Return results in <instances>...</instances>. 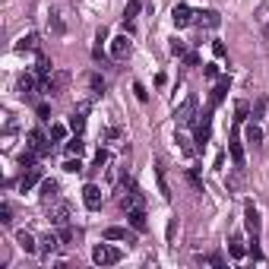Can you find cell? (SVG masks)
<instances>
[{"mask_svg": "<svg viewBox=\"0 0 269 269\" xmlns=\"http://www.w3.org/2000/svg\"><path fill=\"white\" fill-rule=\"evenodd\" d=\"M171 54H184V41H178V38L171 41Z\"/></svg>", "mask_w": 269, "mask_h": 269, "instance_id": "obj_45", "label": "cell"}, {"mask_svg": "<svg viewBox=\"0 0 269 269\" xmlns=\"http://www.w3.org/2000/svg\"><path fill=\"white\" fill-rule=\"evenodd\" d=\"M250 254H254V260H263V250H260V238H250Z\"/></svg>", "mask_w": 269, "mask_h": 269, "instance_id": "obj_37", "label": "cell"}, {"mask_svg": "<svg viewBox=\"0 0 269 269\" xmlns=\"http://www.w3.org/2000/svg\"><path fill=\"white\" fill-rule=\"evenodd\" d=\"M35 89H38V76L35 73H25L22 80H19V92L29 98V95H35Z\"/></svg>", "mask_w": 269, "mask_h": 269, "instance_id": "obj_16", "label": "cell"}, {"mask_svg": "<svg viewBox=\"0 0 269 269\" xmlns=\"http://www.w3.org/2000/svg\"><path fill=\"white\" fill-rule=\"evenodd\" d=\"M228 89H231V80H228V76H222V80L215 83L212 95H209V108H219L222 101H225V95H228Z\"/></svg>", "mask_w": 269, "mask_h": 269, "instance_id": "obj_4", "label": "cell"}, {"mask_svg": "<svg viewBox=\"0 0 269 269\" xmlns=\"http://www.w3.org/2000/svg\"><path fill=\"white\" fill-rule=\"evenodd\" d=\"M35 159H38V152H32V149H29V152H22V155H19V165H22V168H32V165H35Z\"/></svg>", "mask_w": 269, "mask_h": 269, "instance_id": "obj_30", "label": "cell"}, {"mask_svg": "<svg viewBox=\"0 0 269 269\" xmlns=\"http://www.w3.org/2000/svg\"><path fill=\"white\" fill-rule=\"evenodd\" d=\"M60 241H64V244H70V241H73V231L67 228V225H64V228H60Z\"/></svg>", "mask_w": 269, "mask_h": 269, "instance_id": "obj_44", "label": "cell"}, {"mask_svg": "<svg viewBox=\"0 0 269 269\" xmlns=\"http://www.w3.org/2000/svg\"><path fill=\"white\" fill-rule=\"evenodd\" d=\"M175 120L180 127H190L196 120V95H187L184 101H180V108L175 111Z\"/></svg>", "mask_w": 269, "mask_h": 269, "instance_id": "obj_1", "label": "cell"}, {"mask_svg": "<svg viewBox=\"0 0 269 269\" xmlns=\"http://www.w3.org/2000/svg\"><path fill=\"white\" fill-rule=\"evenodd\" d=\"M133 92H136V98H140V101H146V98H149V92L143 89V83H133Z\"/></svg>", "mask_w": 269, "mask_h": 269, "instance_id": "obj_39", "label": "cell"}, {"mask_svg": "<svg viewBox=\"0 0 269 269\" xmlns=\"http://www.w3.org/2000/svg\"><path fill=\"white\" fill-rule=\"evenodd\" d=\"M206 76H209V80H215V76H219V67L209 64V67H206Z\"/></svg>", "mask_w": 269, "mask_h": 269, "instance_id": "obj_46", "label": "cell"}, {"mask_svg": "<svg viewBox=\"0 0 269 269\" xmlns=\"http://www.w3.org/2000/svg\"><path fill=\"white\" fill-rule=\"evenodd\" d=\"M83 149H86L83 140H70V143H67V152H70V155H83Z\"/></svg>", "mask_w": 269, "mask_h": 269, "instance_id": "obj_34", "label": "cell"}, {"mask_svg": "<svg viewBox=\"0 0 269 269\" xmlns=\"http://www.w3.org/2000/svg\"><path fill=\"white\" fill-rule=\"evenodd\" d=\"M48 114H51V108L45 105V101H41V105H38V117H48Z\"/></svg>", "mask_w": 269, "mask_h": 269, "instance_id": "obj_48", "label": "cell"}, {"mask_svg": "<svg viewBox=\"0 0 269 269\" xmlns=\"http://www.w3.org/2000/svg\"><path fill=\"white\" fill-rule=\"evenodd\" d=\"M64 136H67V127H64V124H54V127H51V140H54V143H60Z\"/></svg>", "mask_w": 269, "mask_h": 269, "instance_id": "obj_32", "label": "cell"}, {"mask_svg": "<svg viewBox=\"0 0 269 269\" xmlns=\"http://www.w3.org/2000/svg\"><path fill=\"white\" fill-rule=\"evenodd\" d=\"M178 143H180V152H184V155H193V146H190V140H184V136H178Z\"/></svg>", "mask_w": 269, "mask_h": 269, "instance_id": "obj_40", "label": "cell"}, {"mask_svg": "<svg viewBox=\"0 0 269 269\" xmlns=\"http://www.w3.org/2000/svg\"><path fill=\"white\" fill-rule=\"evenodd\" d=\"M105 241H127V244H133V238H130L127 228H120V225H111V228H105Z\"/></svg>", "mask_w": 269, "mask_h": 269, "instance_id": "obj_20", "label": "cell"}, {"mask_svg": "<svg viewBox=\"0 0 269 269\" xmlns=\"http://www.w3.org/2000/svg\"><path fill=\"white\" fill-rule=\"evenodd\" d=\"M83 203H86V209H98V206H101V187L86 184L83 187Z\"/></svg>", "mask_w": 269, "mask_h": 269, "instance_id": "obj_8", "label": "cell"}, {"mask_svg": "<svg viewBox=\"0 0 269 269\" xmlns=\"http://www.w3.org/2000/svg\"><path fill=\"white\" fill-rule=\"evenodd\" d=\"M60 193V187H57V180H41V199H45V203L51 206V203H57V196Z\"/></svg>", "mask_w": 269, "mask_h": 269, "instance_id": "obj_15", "label": "cell"}, {"mask_svg": "<svg viewBox=\"0 0 269 269\" xmlns=\"http://www.w3.org/2000/svg\"><path fill=\"white\" fill-rule=\"evenodd\" d=\"M155 178H159V193H162L165 199H171V187H168V180H165V171H162V168L155 171Z\"/></svg>", "mask_w": 269, "mask_h": 269, "instance_id": "obj_28", "label": "cell"}, {"mask_svg": "<svg viewBox=\"0 0 269 269\" xmlns=\"http://www.w3.org/2000/svg\"><path fill=\"white\" fill-rule=\"evenodd\" d=\"M86 111H89V101H83V105L73 111V117H70V130H73V133H83V127H86Z\"/></svg>", "mask_w": 269, "mask_h": 269, "instance_id": "obj_13", "label": "cell"}, {"mask_svg": "<svg viewBox=\"0 0 269 269\" xmlns=\"http://www.w3.org/2000/svg\"><path fill=\"white\" fill-rule=\"evenodd\" d=\"M193 10H190V6L187 3H178L175 6V10H171V19H175V25H178V29H184V25H190V22H193Z\"/></svg>", "mask_w": 269, "mask_h": 269, "instance_id": "obj_5", "label": "cell"}, {"mask_svg": "<svg viewBox=\"0 0 269 269\" xmlns=\"http://www.w3.org/2000/svg\"><path fill=\"white\" fill-rule=\"evenodd\" d=\"M89 86H92V95H101V92H105V80H101L98 73L89 76Z\"/></svg>", "mask_w": 269, "mask_h": 269, "instance_id": "obj_29", "label": "cell"}, {"mask_svg": "<svg viewBox=\"0 0 269 269\" xmlns=\"http://www.w3.org/2000/svg\"><path fill=\"white\" fill-rule=\"evenodd\" d=\"M127 219H130V225H133L136 231H146V228H149V222H146V209H130Z\"/></svg>", "mask_w": 269, "mask_h": 269, "instance_id": "obj_19", "label": "cell"}, {"mask_svg": "<svg viewBox=\"0 0 269 269\" xmlns=\"http://www.w3.org/2000/svg\"><path fill=\"white\" fill-rule=\"evenodd\" d=\"M51 222H54L57 228H64V225L70 222V206L60 203V199H57V203H51Z\"/></svg>", "mask_w": 269, "mask_h": 269, "instance_id": "obj_6", "label": "cell"}, {"mask_svg": "<svg viewBox=\"0 0 269 269\" xmlns=\"http://www.w3.org/2000/svg\"><path fill=\"white\" fill-rule=\"evenodd\" d=\"M244 136H247V143H250V146H260V143H263V130H260L257 124H247Z\"/></svg>", "mask_w": 269, "mask_h": 269, "instance_id": "obj_24", "label": "cell"}, {"mask_svg": "<svg viewBox=\"0 0 269 269\" xmlns=\"http://www.w3.org/2000/svg\"><path fill=\"white\" fill-rule=\"evenodd\" d=\"M35 76H38L41 83H45L48 76H51V60H48L45 54H41V51H38V64H35Z\"/></svg>", "mask_w": 269, "mask_h": 269, "instance_id": "obj_22", "label": "cell"}, {"mask_svg": "<svg viewBox=\"0 0 269 269\" xmlns=\"http://www.w3.org/2000/svg\"><path fill=\"white\" fill-rule=\"evenodd\" d=\"M64 171H70V175H76V171H83V165H80V155H76V159H67V162H64Z\"/></svg>", "mask_w": 269, "mask_h": 269, "instance_id": "obj_33", "label": "cell"}, {"mask_svg": "<svg viewBox=\"0 0 269 269\" xmlns=\"http://www.w3.org/2000/svg\"><path fill=\"white\" fill-rule=\"evenodd\" d=\"M29 149L38 152V155H48L51 152V146L45 143V133H41V130H32V133H29Z\"/></svg>", "mask_w": 269, "mask_h": 269, "instance_id": "obj_10", "label": "cell"}, {"mask_svg": "<svg viewBox=\"0 0 269 269\" xmlns=\"http://www.w3.org/2000/svg\"><path fill=\"white\" fill-rule=\"evenodd\" d=\"M263 111H266V98H257V105H254V117H263Z\"/></svg>", "mask_w": 269, "mask_h": 269, "instance_id": "obj_41", "label": "cell"}, {"mask_svg": "<svg viewBox=\"0 0 269 269\" xmlns=\"http://www.w3.org/2000/svg\"><path fill=\"white\" fill-rule=\"evenodd\" d=\"M41 180V168H35V165H32V168H25V175L19 178V190L25 193V190H32Z\"/></svg>", "mask_w": 269, "mask_h": 269, "instance_id": "obj_11", "label": "cell"}, {"mask_svg": "<svg viewBox=\"0 0 269 269\" xmlns=\"http://www.w3.org/2000/svg\"><path fill=\"white\" fill-rule=\"evenodd\" d=\"M212 54L215 57H225V54H228V48H225L222 41H212Z\"/></svg>", "mask_w": 269, "mask_h": 269, "instance_id": "obj_38", "label": "cell"}, {"mask_svg": "<svg viewBox=\"0 0 269 269\" xmlns=\"http://www.w3.org/2000/svg\"><path fill=\"white\" fill-rule=\"evenodd\" d=\"M120 206H124V209L130 212V209H143V193H140V187L136 184H130V193L120 199Z\"/></svg>", "mask_w": 269, "mask_h": 269, "instance_id": "obj_9", "label": "cell"}, {"mask_svg": "<svg viewBox=\"0 0 269 269\" xmlns=\"http://www.w3.org/2000/svg\"><path fill=\"white\" fill-rule=\"evenodd\" d=\"M209 133H212V108L206 111L203 120L196 124V143H199V146H206V143H209Z\"/></svg>", "mask_w": 269, "mask_h": 269, "instance_id": "obj_7", "label": "cell"}, {"mask_svg": "<svg viewBox=\"0 0 269 269\" xmlns=\"http://www.w3.org/2000/svg\"><path fill=\"white\" fill-rule=\"evenodd\" d=\"M244 225H247L250 238H260V228H263V222H260V209H257L254 203L244 206Z\"/></svg>", "mask_w": 269, "mask_h": 269, "instance_id": "obj_3", "label": "cell"}, {"mask_svg": "<svg viewBox=\"0 0 269 269\" xmlns=\"http://www.w3.org/2000/svg\"><path fill=\"white\" fill-rule=\"evenodd\" d=\"M130 48H133V45H130L127 35H117L114 41H111V54H114V60H124L130 54Z\"/></svg>", "mask_w": 269, "mask_h": 269, "instance_id": "obj_12", "label": "cell"}, {"mask_svg": "<svg viewBox=\"0 0 269 269\" xmlns=\"http://www.w3.org/2000/svg\"><path fill=\"white\" fill-rule=\"evenodd\" d=\"M175 231H178V219H171V222H168V241L175 238Z\"/></svg>", "mask_w": 269, "mask_h": 269, "instance_id": "obj_47", "label": "cell"}, {"mask_svg": "<svg viewBox=\"0 0 269 269\" xmlns=\"http://www.w3.org/2000/svg\"><path fill=\"white\" fill-rule=\"evenodd\" d=\"M228 152H231V162L238 165V168H244V149H241L238 136H231V140H228Z\"/></svg>", "mask_w": 269, "mask_h": 269, "instance_id": "obj_17", "label": "cell"}, {"mask_svg": "<svg viewBox=\"0 0 269 269\" xmlns=\"http://www.w3.org/2000/svg\"><path fill=\"white\" fill-rule=\"evenodd\" d=\"M247 114H250V105L247 101H238V108H234V124H244Z\"/></svg>", "mask_w": 269, "mask_h": 269, "instance_id": "obj_27", "label": "cell"}, {"mask_svg": "<svg viewBox=\"0 0 269 269\" xmlns=\"http://www.w3.org/2000/svg\"><path fill=\"white\" fill-rule=\"evenodd\" d=\"M228 254H231L234 260H241V257L247 254V250H244V241H241V238H231V241H228Z\"/></svg>", "mask_w": 269, "mask_h": 269, "instance_id": "obj_26", "label": "cell"}, {"mask_svg": "<svg viewBox=\"0 0 269 269\" xmlns=\"http://www.w3.org/2000/svg\"><path fill=\"white\" fill-rule=\"evenodd\" d=\"M13 222V209L6 203H0V225H10Z\"/></svg>", "mask_w": 269, "mask_h": 269, "instance_id": "obj_31", "label": "cell"}, {"mask_svg": "<svg viewBox=\"0 0 269 269\" xmlns=\"http://www.w3.org/2000/svg\"><path fill=\"white\" fill-rule=\"evenodd\" d=\"M196 22L206 25V29H215V25L222 22V16L215 13V10H203V13H196Z\"/></svg>", "mask_w": 269, "mask_h": 269, "instance_id": "obj_18", "label": "cell"}, {"mask_svg": "<svg viewBox=\"0 0 269 269\" xmlns=\"http://www.w3.org/2000/svg\"><path fill=\"white\" fill-rule=\"evenodd\" d=\"M136 13H140V0H130L127 10H124V29H127V32H133V19H136Z\"/></svg>", "mask_w": 269, "mask_h": 269, "instance_id": "obj_21", "label": "cell"}, {"mask_svg": "<svg viewBox=\"0 0 269 269\" xmlns=\"http://www.w3.org/2000/svg\"><path fill=\"white\" fill-rule=\"evenodd\" d=\"M64 244V241L57 238V234H45V238H41V247H38V254L41 257H51V254H57V247Z\"/></svg>", "mask_w": 269, "mask_h": 269, "instance_id": "obj_14", "label": "cell"}, {"mask_svg": "<svg viewBox=\"0 0 269 269\" xmlns=\"http://www.w3.org/2000/svg\"><path fill=\"white\" fill-rule=\"evenodd\" d=\"M206 263H212V266H225V260H222V254H209V257H206Z\"/></svg>", "mask_w": 269, "mask_h": 269, "instance_id": "obj_43", "label": "cell"}, {"mask_svg": "<svg viewBox=\"0 0 269 269\" xmlns=\"http://www.w3.org/2000/svg\"><path fill=\"white\" fill-rule=\"evenodd\" d=\"M16 48L19 51H38V35H22L16 41Z\"/></svg>", "mask_w": 269, "mask_h": 269, "instance_id": "obj_25", "label": "cell"}, {"mask_svg": "<svg viewBox=\"0 0 269 269\" xmlns=\"http://www.w3.org/2000/svg\"><path fill=\"white\" fill-rule=\"evenodd\" d=\"M120 257H124V254H120L117 247H111V244H98L92 250V260L98 266H114V263H120Z\"/></svg>", "mask_w": 269, "mask_h": 269, "instance_id": "obj_2", "label": "cell"}, {"mask_svg": "<svg viewBox=\"0 0 269 269\" xmlns=\"http://www.w3.org/2000/svg\"><path fill=\"white\" fill-rule=\"evenodd\" d=\"M105 162H108V152H105V149H98V152H95V168H101Z\"/></svg>", "mask_w": 269, "mask_h": 269, "instance_id": "obj_42", "label": "cell"}, {"mask_svg": "<svg viewBox=\"0 0 269 269\" xmlns=\"http://www.w3.org/2000/svg\"><path fill=\"white\" fill-rule=\"evenodd\" d=\"M187 180H190V187H193L196 193H203V180L196 178V171H187Z\"/></svg>", "mask_w": 269, "mask_h": 269, "instance_id": "obj_35", "label": "cell"}, {"mask_svg": "<svg viewBox=\"0 0 269 269\" xmlns=\"http://www.w3.org/2000/svg\"><path fill=\"white\" fill-rule=\"evenodd\" d=\"M51 29H54V32H57V35H60V32H64V29H67V25H64V19H60V16H57V13H51Z\"/></svg>", "mask_w": 269, "mask_h": 269, "instance_id": "obj_36", "label": "cell"}, {"mask_svg": "<svg viewBox=\"0 0 269 269\" xmlns=\"http://www.w3.org/2000/svg\"><path fill=\"white\" fill-rule=\"evenodd\" d=\"M16 241H19V247L25 250V254H35V250H38V244H35V238H32V234H29V231H19V234H16Z\"/></svg>", "mask_w": 269, "mask_h": 269, "instance_id": "obj_23", "label": "cell"}]
</instances>
